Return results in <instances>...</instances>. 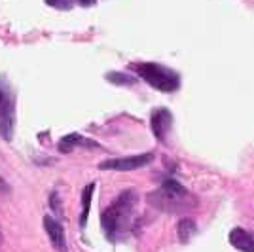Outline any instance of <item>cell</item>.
Returning <instances> with one entry per match:
<instances>
[{
  "label": "cell",
  "mask_w": 254,
  "mask_h": 252,
  "mask_svg": "<svg viewBox=\"0 0 254 252\" xmlns=\"http://www.w3.org/2000/svg\"><path fill=\"white\" fill-rule=\"evenodd\" d=\"M44 230L50 237V243L52 247L57 252H68V247H66V237H64V230L61 226V222H57L53 216H44Z\"/></svg>",
  "instance_id": "52a82bcc"
},
{
  "label": "cell",
  "mask_w": 254,
  "mask_h": 252,
  "mask_svg": "<svg viewBox=\"0 0 254 252\" xmlns=\"http://www.w3.org/2000/svg\"><path fill=\"white\" fill-rule=\"evenodd\" d=\"M138 195L135 189H124L101 214V224L106 239L112 243L124 241L135 228V209Z\"/></svg>",
  "instance_id": "6da1fadb"
},
{
  "label": "cell",
  "mask_w": 254,
  "mask_h": 252,
  "mask_svg": "<svg viewBox=\"0 0 254 252\" xmlns=\"http://www.w3.org/2000/svg\"><path fill=\"white\" fill-rule=\"evenodd\" d=\"M46 4H50L57 10H70L72 8V0H46Z\"/></svg>",
  "instance_id": "4fadbf2b"
},
{
  "label": "cell",
  "mask_w": 254,
  "mask_h": 252,
  "mask_svg": "<svg viewBox=\"0 0 254 252\" xmlns=\"http://www.w3.org/2000/svg\"><path fill=\"white\" fill-rule=\"evenodd\" d=\"M15 131V91L10 80L0 74V137L11 140Z\"/></svg>",
  "instance_id": "277c9868"
},
{
  "label": "cell",
  "mask_w": 254,
  "mask_h": 252,
  "mask_svg": "<svg viewBox=\"0 0 254 252\" xmlns=\"http://www.w3.org/2000/svg\"><path fill=\"white\" fill-rule=\"evenodd\" d=\"M76 148H101V144L95 142V140H91V138L84 137V135H80V133L64 135L59 140V144H57V150L63 152V154H70Z\"/></svg>",
  "instance_id": "ba28073f"
},
{
  "label": "cell",
  "mask_w": 254,
  "mask_h": 252,
  "mask_svg": "<svg viewBox=\"0 0 254 252\" xmlns=\"http://www.w3.org/2000/svg\"><path fill=\"white\" fill-rule=\"evenodd\" d=\"M80 6H84V8H89V6H95L97 0H76Z\"/></svg>",
  "instance_id": "5bb4252c"
},
{
  "label": "cell",
  "mask_w": 254,
  "mask_h": 252,
  "mask_svg": "<svg viewBox=\"0 0 254 252\" xmlns=\"http://www.w3.org/2000/svg\"><path fill=\"white\" fill-rule=\"evenodd\" d=\"M154 161V152H144V154H137V156H124V158H112L105 159L99 163L101 171H137L150 165Z\"/></svg>",
  "instance_id": "5b68a950"
},
{
  "label": "cell",
  "mask_w": 254,
  "mask_h": 252,
  "mask_svg": "<svg viewBox=\"0 0 254 252\" xmlns=\"http://www.w3.org/2000/svg\"><path fill=\"white\" fill-rule=\"evenodd\" d=\"M171 127H173V114L167 108H156L150 116V129L154 137L158 138V142L165 144Z\"/></svg>",
  "instance_id": "8992f818"
},
{
  "label": "cell",
  "mask_w": 254,
  "mask_h": 252,
  "mask_svg": "<svg viewBox=\"0 0 254 252\" xmlns=\"http://www.w3.org/2000/svg\"><path fill=\"white\" fill-rule=\"evenodd\" d=\"M0 239H2V233H0Z\"/></svg>",
  "instance_id": "2e32d148"
},
{
  "label": "cell",
  "mask_w": 254,
  "mask_h": 252,
  "mask_svg": "<svg viewBox=\"0 0 254 252\" xmlns=\"http://www.w3.org/2000/svg\"><path fill=\"white\" fill-rule=\"evenodd\" d=\"M179 241L180 243H190V239L197 233V226H195V222L188 218V216H184V218H180L179 222Z\"/></svg>",
  "instance_id": "8fae6325"
},
{
  "label": "cell",
  "mask_w": 254,
  "mask_h": 252,
  "mask_svg": "<svg viewBox=\"0 0 254 252\" xmlns=\"http://www.w3.org/2000/svg\"><path fill=\"white\" fill-rule=\"evenodd\" d=\"M93 191H95V182L87 184L82 189V214H80V226L85 228L87 224V216H89V209H91V199H93Z\"/></svg>",
  "instance_id": "30bf717a"
},
{
  "label": "cell",
  "mask_w": 254,
  "mask_h": 252,
  "mask_svg": "<svg viewBox=\"0 0 254 252\" xmlns=\"http://www.w3.org/2000/svg\"><path fill=\"white\" fill-rule=\"evenodd\" d=\"M148 197L150 203H154L158 209L171 212V214L186 212L188 209H193L197 205V201L193 199V195L175 179L163 180L161 188L156 193H150Z\"/></svg>",
  "instance_id": "7a4b0ae2"
},
{
  "label": "cell",
  "mask_w": 254,
  "mask_h": 252,
  "mask_svg": "<svg viewBox=\"0 0 254 252\" xmlns=\"http://www.w3.org/2000/svg\"><path fill=\"white\" fill-rule=\"evenodd\" d=\"M0 191H4V193H10V186L6 184V180L0 177Z\"/></svg>",
  "instance_id": "9a60e30c"
},
{
  "label": "cell",
  "mask_w": 254,
  "mask_h": 252,
  "mask_svg": "<svg viewBox=\"0 0 254 252\" xmlns=\"http://www.w3.org/2000/svg\"><path fill=\"white\" fill-rule=\"evenodd\" d=\"M106 80L116 85H127V87L137 84V76H129V74H124V72H108L106 74Z\"/></svg>",
  "instance_id": "7c38bea8"
},
{
  "label": "cell",
  "mask_w": 254,
  "mask_h": 252,
  "mask_svg": "<svg viewBox=\"0 0 254 252\" xmlns=\"http://www.w3.org/2000/svg\"><path fill=\"white\" fill-rule=\"evenodd\" d=\"M230 245L241 252H254V231L245 228H233L230 231Z\"/></svg>",
  "instance_id": "9c48e42d"
},
{
  "label": "cell",
  "mask_w": 254,
  "mask_h": 252,
  "mask_svg": "<svg viewBox=\"0 0 254 252\" xmlns=\"http://www.w3.org/2000/svg\"><path fill=\"white\" fill-rule=\"evenodd\" d=\"M131 68L137 72L140 80H144L150 87L161 93H175L180 87V74L165 64L140 61V63H131Z\"/></svg>",
  "instance_id": "3957f363"
}]
</instances>
